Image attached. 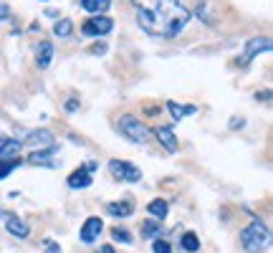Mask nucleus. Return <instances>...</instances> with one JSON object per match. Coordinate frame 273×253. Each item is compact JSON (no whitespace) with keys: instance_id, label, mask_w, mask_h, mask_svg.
<instances>
[{"instance_id":"obj_24","label":"nucleus","mask_w":273,"mask_h":253,"mask_svg":"<svg viewBox=\"0 0 273 253\" xmlns=\"http://www.w3.org/2000/svg\"><path fill=\"white\" fill-rule=\"evenodd\" d=\"M152 251H154V253H172L169 243H167V240H162V238H157L154 243H152Z\"/></svg>"},{"instance_id":"obj_2","label":"nucleus","mask_w":273,"mask_h":253,"mask_svg":"<svg viewBox=\"0 0 273 253\" xmlns=\"http://www.w3.org/2000/svg\"><path fill=\"white\" fill-rule=\"evenodd\" d=\"M241 243L248 253H260L268 243H271V233L263 221H258V218H253L250 221V225L245 230H241Z\"/></svg>"},{"instance_id":"obj_12","label":"nucleus","mask_w":273,"mask_h":253,"mask_svg":"<svg viewBox=\"0 0 273 253\" xmlns=\"http://www.w3.org/2000/svg\"><path fill=\"white\" fill-rule=\"evenodd\" d=\"M20 147H23V142H18V139H5L3 145H0V160H13L18 152H20Z\"/></svg>"},{"instance_id":"obj_21","label":"nucleus","mask_w":273,"mask_h":253,"mask_svg":"<svg viewBox=\"0 0 273 253\" xmlns=\"http://www.w3.org/2000/svg\"><path fill=\"white\" fill-rule=\"evenodd\" d=\"M71 30H74V23L68 18H61V20H56V26H53V33L56 36H61V38H66V36H71Z\"/></svg>"},{"instance_id":"obj_27","label":"nucleus","mask_w":273,"mask_h":253,"mask_svg":"<svg viewBox=\"0 0 273 253\" xmlns=\"http://www.w3.org/2000/svg\"><path fill=\"white\" fill-rule=\"evenodd\" d=\"M8 13H10V8H8V5H0V20H5Z\"/></svg>"},{"instance_id":"obj_29","label":"nucleus","mask_w":273,"mask_h":253,"mask_svg":"<svg viewBox=\"0 0 273 253\" xmlns=\"http://www.w3.org/2000/svg\"><path fill=\"white\" fill-rule=\"evenodd\" d=\"M99 253H114V248H111V246H101Z\"/></svg>"},{"instance_id":"obj_4","label":"nucleus","mask_w":273,"mask_h":253,"mask_svg":"<svg viewBox=\"0 0 273 253\" xmlns=\"http://www.w3.org/2000/svg\"><path fill=\"white\" fill-rule=\"evenodd\" d=\"M111 18L106 15H91L86 23L81 26V33L84 36H91V38H96V36H106V33L111 30Z\"/></svg>"},{"instance_id":"obj_6","label":"nucleus","mask_w":273,"mask_h":253,"mask_svg":"<svg viewBox=\"0 0 273 253\" xmlns=\"http://www.w3.org/2000/svg\"><path fill=\"white\" fill-rule=\"evenodd\" d=\"M260 51H271V38H266V36H256V38H250V41H248V46H245V53H243V63L250 61V59H256Z\"/></svg>"},{"instance_id":"obj_20","label":"nucleus","mask_w":273,"mask_h":253,"mask_svg":"<svg viewBox=\"0 0 273 253\" xmlns=\"http://www.w3.org/2000/svg\"><path fill=\"white\" fill-rule=\"evenodd\" d=\"M180 243H182V248H185L187 253H195V251H200V238H197L195 233H185V236H182V240H180Z\"/></svg>"},{"instance_id":"obj_13","label":"nucleus","mask_w":273,"mask_h":253,"mask_svg":"<svg viewBox=\"0 0 273 253\" xmlns=\"http://www.w3.org/2000/svg\"><path fill=\"white\" fill-rule=\"evenodd\" d=\"M8 233H13L15 238H28V233H30V228H28V223H23L20 218H8Z\"/></svg>"},{"instance_id":"obj_9","label":"nucleus","mask_w":273,"mask_h":253,"mask_svg":"<svg viewBox=\"0 0 273 253\" xmlns=\"http://www.w3.org/2000/svg\"><path fill=\"white\" fill-rule=\"evenodd\" d=\"M26 145L30 147H53V134L48 129H36V132H30V137L26 139Z\"/></svg>"},{"instance_id":"obj_26","label":"nucleus","mask_w":273,"mask_h":253,"mask_svg":"<svg viewBox=\"0 0 273 253\" xmlns=\"http://www.w3.org/2000/svg\"><path fill=\"white\" fill-rule=\"evenodd\" d=\"M91 53H94V56H104V53H106V43L104 41L94 43V46H91Z\"/></svg>"},{"instance_id":"obj_8","label":"nucleus","mask_w":273,"mask_h":253,"mask_svg":"<svg viewBox=\"0 0 273 253\" xmlns=\"http://www.w3.org/2000/svg\"><path fill=\"white\" fill-rule=\"evenodd\" d=\"M91 182H94V178H91V172L86 167H78L68 175V188H74V190H84Z\"/></svg>"},{"instance_id":"obj_3","label":"nucleus","mask_w":273,"mask_h":253,"mask_svg":"<svg viewBox=\"0 0 273 253\" xmlns=\"http://www.w3.org/2000/svg\"><path fill=\"white\" fill-rule=\"evenodd\" d=\"M119 132L124 137H129L132 142H136V145H144L147 139H150V129H147L139 119L127 114V117H121L119 119Z\"/></svg>"},{"instance_id":"obj_7","label":"nucleus","mask_w":273,"mask_h":253,"mask_svg":"<svg viewBox=\"0 0 273 253\" xmlns=\"http://www.w3.org/2000/svg\"><path fill=\"white\" fill-rule=\"evenodd\" d=\"M101 228H104L101 218H86V223L81 225V240L84 243H94L101 233Z\"/></svg>"},{"instance_id":"obj_18","label":"nucleus","mask_w":273,"mask_h":253,"mask_svg":"<svg viewBox=\"0 0 273 253\" xmlns=\"http://www.w3.org/2000/svg\"><path fill=\"white\" fill-rule=\"evenodd\" d=\"M159 223H162V221H154V218H152V221H147V223L142 225V236L157 240L159 236H162V225H159Z\"/></svg>"},{"instance_id":"obj_10","label":"nucleus","mask_w":273,"mask_h":253,"mask_svg":"<svg viewBox=\"0 0 273 253\" xmlns=\"http://www.w3.org/2000/svg\"><path fill=\"white\" fill-rule=\"evenodd\" d=\"M154 134H157V139L165 145V149H167V152H177V147H180V145H177L175 132L169 129V127H157V129H154Z\"/></svg>"},{"instance_id":"obj_1","label":"nucleus","mask_w":273,"mask_h":253,"mask_svg":"<svg viewBox=\"0 0 273 253\" xmlns=\"http://www.w3.org/2000/svg\"><path fill=\"white\" fill-rule=\"evenodd\" d=\"M136 5V20L150 36L175 38L190 20V13L180 0H132Z\"/></svg>"},{"instance_id":"obj_30","label":"nucleus","mask_w":273,"mask_h":253,"mask_svg":"<svg viewBox=\"0 0 273 253\" xmlns=\"http://www.w3.org/2000/svg\"><path fill=\"white\" fill-rule=\"evenodd\" d=\"M5 139H8V137H5V134H0V145H3V142H5Z\"/></svg>"},{"instance_id":"obj_25","label":"nucleus","mask_w":273,"mask_h":253,"mask_svg":"<svg viewBox=\"0 0 273 253\" xmlns=\"http://www.w3.org/2000/svg\"><path fill=\"white\" fill-rule=\"evenodd\" d=\"M41 246H43V251H46V253H61V248H59V246H56V243H53V240H51V238H46V240H43V243H41Z\"/></svg>"},{"instance_id":"obj_19","label":"nucleus","mask_w":273,"mask_h":253,"mask_svg":"<svg viewBox=\"0 0 273 253\" xmlns=\"http://www.w3.org/2000/svg\"><path fill=\"white\" fill-rule=\"evenodd\" d=\"M167 109H169V114H172L175 122H180V119L185 117V114H195V112H197L195 106H180V104H175V102H169Z\"/></svg>"},{"instance_id":"obj_16","label":"nucleus","mask_w":273,"mask_h":253,"mask_svg":"<svg viewBox=\"0 0 273 253\" xmlns=\"http://www.w3.org/2000/svg\"><path fill=\"white\" fill-rule=\"evenodd\" d=\"M109 5H111V0H81V8L94 15H101Z\"/></svg>"},{"instance_id":"obj_17","label":"nucleus","mask_w":273,"mask_h":253,"mask_svg":"<svg viewBox=\"0 0 273 253\" xmlns=\"http://www.w3.org/2000/svg\"><path fill=\"white\" fill-rule=\"evenodd\" d=\"M106 210H109L114 218H129L132 210H134V205H132V203H109Z\"/></svg>"},{"instance_id":"obj_23","label":"nucleus","mask_w":273,"mask_h":253,"mask_svg":"<svg viewBox=\"0 0 273 253\" xmlns=\"http://www.w3.org/2000/svg\"><path fill=\"white\" fill-rule=\"evenodd\" d=\"M111 238L119 240V243H132V233H129V230H124V228H114Z\"/></svg>"},{"instance_id":"obj_15","label":"nucleus","mask_w":273,"mask_h":253,"mask_svg":"<svg viewBox=\"0 0 273 253\" xmlns=\"http://www.w3.org/2000/svg\"><path fill=\"white\" fill-rule=\"evenodd\" d=\"M147 210H150V215L154 218V221H162V218H167V213H169V205H167V200H152L150 205H147Z\"/></svg>"},{"instance_id":"obj_22","label":"nucleus","mask_w":273,"mask_h":253,"mask_svg":"<svg viewBox=\"0 0 273 253\" xmlns=\"http://www.w3.org/2000/svg\"><path fill=\"white\" fill-rule=\"evenodd\" d=\"M18 164H20V160H18V157H13V160H0V180H5L8 175L18 167Z\"/></svg>"},{"instance_id":"obj_28","label":"nucleus","mask_w":273,"mask_h":253,"mask_svg":"<svg viewBox=\"0 0 273 253\" xmlns=\"http://www.w3.org/2000/svg\"><path fill=\"white\" fill-rule=\"evenodd\" d=\"M76 106H78V102H76V99H71V102H68V104H66V109H68V112H74V109H76Z\"/></svg>"},{"instance_id":"obj_11","label":"nucleus","mask_w":273,"mask_h":253,"mask_svg":"<svg viewBox=\"0 0 273 253\" xmlns=\"http://www.w3.org/2000/svg\"><path fill=\"white\" fill-rule=\"evenodd\" d=\"M51 59H53V43L51 41L38 43V48H36V63H38V69H48Z\"/></svg>"},{"instance_id":"obj_14","label":"nucleus","mask_w":273,"mask_h":253,"mask_svg":"<svg viewBox=\"0 0 273 253\" xmlns=\"http://www.w3.org/2000/svg\"><path fill=\"white\" fill-rule=\"evenodd\" d=\"M53 155H56V145L48 147V149H36V152H30L28 160H30L33 164H53V162H51Z\"/></svg>"},{"instance_id":"obj_5","label":"nucleus","mask_w":273,"mask_h":253,"mask_svg":"<svg viewBox=\"0 0 273 253\" xmlns=\"http://www.w3.org/2000/svg\"><path fill=\"white\" fill-rule=\"evenodd\" d=\"M109 170L114 178H119V180H127V182H139L142 180V172L134 167V164L129 162H119V160H111L109 162Z\"/></svg>"}]
</instances>
